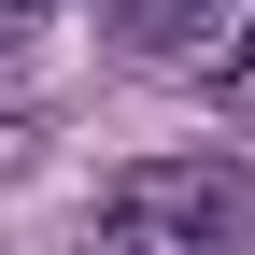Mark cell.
<instances>
[{
  "label": "cell",
  "mask_w": 255,
  "mask_h": 255,
  "mask_svg": "<svg viewBox=\"0 0 255 255\" xmlns=\"http://www.w3.org/2000/svg\"><path fill=\"white\" fill-rule=\"evenodd\" d=\"M255 241V170L241 156H142L100 199V255H241Z\"/></svg>",
  "instance_id": "1"
},
{
  "label": "cell",
  "mask_w": 255,
  "mask_h": 255,
  "mask_svg": "<svg viewBox=\"0 0 255 255\" xmlns=\"http://www.w3.org/2000/svg\"><path fill=\"white\" fill-rule=\"evenodd\" d=\"M57 14V0H0V43H28V28H43Z\"/></svg>",
  "instance_id": "5"
},
{
  "label": "cell",
  "mask_w": 255,
  "mask_h": 255,
  "mask_svg": "<svg viewBox=\"0 0 255 255\" xmlns=\"http://www.w3.org/2000/svg\"><path fill=\"white\" fill-rule=\"evenodd\" d=\"M43 156V114H0V170H28Z\"/></svg>",
  "instance_id": "4"
},
{
  "label": "cell",
  "mask_w": 255,
  "mask_h": 255,
  "mask_svg": "<svg viewBox=\"0 0 255 255\" xmlns=\"http://www.w3.org/2000/svg\"><path fill=\"white\" fill-rule=\"evenodd\" d=\"M213 100L255 128V14H213Z\"/></svg>",
  "instance_id": "3"
},
{
  "label": "cell",
  "mask_w": 255,
  "mask_h": 255,
  "mask_svg": "<svg viewBox=\"0 0 255 255\" xmlns=\"http://www.w3.org/2000/svg\"><path fill=\"white\" fill-rule=\"evenodd\" d=\"M114 43H184V28H213V0H100Z\"/></svg>",
  "instance_id": "2"
}]
</instances>
